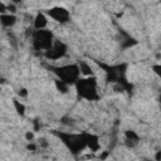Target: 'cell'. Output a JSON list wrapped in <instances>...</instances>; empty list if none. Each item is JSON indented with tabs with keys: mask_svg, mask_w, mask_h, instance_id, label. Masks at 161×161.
Masks as SVG:
<instances>
[{
	"mask_svg": "<svg viewBox=\"0 0 161 161\" xmlns=\"http://www.w3.org/2000/svg\"><path fill=\"white\" fill-rule=\"evenodd\" d=\"M78 67H79V72H81L82 74H84V76H92V74H93L91 67H90L86 62H81V63L78 64Z\"/></svg>",
	"mask_w": 161,
	"mask_h": 161,
	"instance_id": "obj_10",
	"label": "cell"
},
{
	"mask_svg": "<svg viewBox=\"0 0 161 161\" xmlns=\"http://www.w3.org/2000/svg\"><path fill=\"white\" fill-rule=\"evenodd\" d=\"M39 141H40V142H39L40 147H48V142H47V140H46V138H40Z\"/></svg>",
	"mask_w": 161,
	"mask_h": 161,
	"instance_id": "obj_19",
	"label": "cell"
},
{
	"mask_svg": "<svg viewBox=\"0 0 161 161\" xmlns=\"http://www.w3.org/2000/svg\"><path fill=\"white\" fill-rule=\"evenodd\" d=\"M0 21H2V24L5 28H10V27H13L15 24L16 18L13 14H2L0 15Z\"/></svg>",
	"mask_w": 161,
	"mask_h": 161,
	"instance_id": "obj_8",
	"label": "cell"
},
{
	"mask_svg": "<svg viewBox=\"0 0 161 161\" xmlns=\"http://www.w3.org/2000/svg\"><path fill=\"white\" fill-rule=\"evenodd\" d=\"M8 38H9L10 44H12L13 47H16V39H15L14 34H13V33H8Z\"/></svg>",
	"mask_w": 161,
	"mask_h": 161,
	"instance_id": "obj_15",
	"label": "cell"
},
{
	"mask_svg": "<svg viewBox=\"0 0 161 161\" xmlns=\"http://www.w3.org/2000/svg\"><path fill=\"white\" fill-rule=\"evenodd\" d=\"M12 2H13L14 4H19V3H21V2H23V0H12Z\"/></svg>",
	"mask_w": 161,
	"mask_h": 161,
	"instance_id": "obj_27",
	"label": "cell"
},
{
	"mask_svg": "<svg viewBox=\"0 0 161 161\" xmlns=\"http://www.w3.org/2000/svg\"><path fill=\"white\" fill-rule=\"evenodd\" d=\"M160 156H161V152H160V151H159V152H157V154H156V160H157V161H159V160H160Z\"/></svg>",
	"mask_w": 161,
	"mask_h": 161,
	"instance_id": "obj_28",
	"label": "cell"
},
{
	"mask_svg": "<svg viewBox=\"0 0 161 161\" xmlns=\"http://www.w3.org/2000/svg\"><path fill=\"white\" fill-rule=\"evenodd\" d=\"M18 94L20 96V97H27V96H28V91H27L25 88H21V90L18 92Z\"/></svg>",
	"mask_w": 161,
	"mask_h": 161,
	"instance_id": "obj_17",
	"label": "cell"
},
{
	"mask_svg": "<svg viewBox=\"0 0 161 161\" xmlns=\"http://www.w3.org/2000/svg\"><path fill=\"white\" fill-rule=\"evenodd\" d=\"M48 24V20L43 13H38L34 19V28L35 29H44Z\"/></svg>",
	"mask_w": 161,
	"mask_h": 161,
	"instance_id": "obj_9",
	"label": "cell"
},
{
	"mask_svg": "<svg viewBox=\"0 0 161 161\" xmlns=\"http://www.w3.org/2000/svg\"><path fill=\"white\" fill-rule=\"evenodd\" d=\"M56 87L57 90L60 92V93H67L68 92V84L66 82H63L60 79H57L56 81Z\"/></svg>",
	"mask_w": 161,
	"mask_h": 161,
	"instance_id": "obj_11",
	"label": "cell"
},
{
	"mask_svg": "<svg viewBox=\"0 0 161 161\" xmlns=\"http://www.w3.org/2000/svg\"><path fill=\"white\" fill-rule=\"evenodd\" d=\"M66 53H67V46L64 44V43L57 40V42H53L52 47L46 50V57L48 59L56 60V59H59V58L64 57L66 56Z\"/></svg>",
	"mask_w": 161,
	"mask_h": 161,
	"instance_id": "obj_5",
	"label": "cell"
},
{
	"mask_svg": "<svg viewBox=\"0 0 161 161\" xmlns=\"http://www.w3.org/2000/svg\"><path fill=\"white\" fill-rule=\"evenodd\" d=\"M136 44H137V40L134 39V38H131V37H127V38L122 42V47H123V48H130V47H134V46H136Z\"/></svg>",
	"mask_w": 161,
	"mask_h": 161,
	"instance_id": "obj_14",
	"label": "cell"
},
{
	"mask_svg": "<svg viewBox=\"0 0 161 161\" xmlns=\"http://www.w3.org/2000/svg\"><path fill=\"white\" fill-rule=\"evenodd\" d=\"M13 103H14L15 111L18 112V115L24 116V113H25V107H24V104H23V103H20L18 100H13Z\"/></svg>",
	"mask_w": 161,
	"mask_h": 161,
	"instance_id": "obj_12",
	"label": "cell"
},
{
	"mask_svg": "<svg viewBox=\"0 0 161 161\" xmlns=\"http://www.w3.org/2000/svg\"><path fill=\"white\" fill-rule=\"evenodd\" d=\"M54 135L60 138V140L64 142V145H66L72 151V154H74V155H77L78 152H81L82 150H84L86 147H87V146H86L83 134L73 135V134H62V132L56 131Z\"/></svg>",
	"mask_w": 161,
	"mask_h": 161,
	"instance_id": "obj_3",
	"label": "cell"
},
{
	"mask_svg": "<svg viewBox=\"0 0 161 161\" xmlns=\"http://www.w3.org/2000/svg\"><path fill=\"white\" fill-rule=\"evenodd\" d=\"M83 137H84V141H86V146L90 147L92 151H98L100 148V144H98V137L96 135H92V134H83Z\"/></svg>",
	"mask_w": 161,
	"mask_h": 161,
	"instance_id": "obj_7",
	"label": "cell"
},
{
	"mask_svg": "<svg viewBox=\"0 0 161 161\" xmlns=\"http://www.w3.org/2000/svg\"><path fill=\"white\" fill-rule=\"evenodd\" d=\"M6 10H9L10 13H15V6L14 5H8L6 6Z\"/></svg>",
	"mask_w": 161,
	"mask_h": 161,
	"instance_id": "obj_24",
	"label": "cell"
},
{
	"mask_svg": "<svg viewBox=\"0 0 161 161\" xmlns=\"http://www.w3.org/2000/svg\"><path fill=\"white\" fill-rule=\"evenodd\" d=\"M152 69H154V72L157 74V76H160V74H161V72H160V69H161V67L159 66V64H156V66H154L152 67Z\"/></svg>",
	"mask_w": 161,
	"mask_h": 161,
	"instance_id": "obj_21",
	"label": "cell"
},
{
	"mask_svg": "<svg viewBox=\"0 0 161 161\" xmlns=\"http://www.w3.org/2000/svg\"><path fill=\"white\" fill-rule=\"evenodd\" d=\"M77 88V93L79 97L87 100V101H94L98 100L97 94V79L94 77L90 78H83V79H77L74 83Z\"/></svg>",
	"mask_w": 161,
	"mask_h": 161,
	"instance_id": "obj_1",
	"label": "cell"
},
{
	"mask_svg": "<svg viewBox=\"0 0 161 161\" xmlns=\"http://www.w3.org/2000/svg\"><path fill=\"white\" fill-rule=\"evenodd\" d=\"M27 148L29 150V151H35V150H37V145L35 144H28Z\"/></svg>",
	"mask_w": 161,
	"mask_h": 161,
	"instance_id": "obj_20",
	"label": "cell"
},
{
	"mask_svg": "<svg viewBox=\"0 0 161 161\" xmlns=\"http://www.w3.org/2000/svg\"><path fill=\"white\" fill-rule=\"evenodd\" d=\"M25 138H27V141L30 142V141L34 138V134H33V132H27V134H25Z\"/></svg>",
	"mask_w": 161,
	"mask_h": 161,
	"instance_id": "obj_18",
	"label": "cell"
},
{
	"mask_svg": "<svg viewBox=\"0 0 161 161\" xmlns=\"http://www.w3.org/2000/svg\"><path fill=\"white\" fill-rule=\"evenodd\" d=\"M49 69H52L57 74L58 79L66 82L67 84L76 83L81 73L78 64H68V66H63V67H50Z\"/></svg>",
	"mask_w": 161,
	"mask_h": 161,
	"instance_id": "obj_2",
	"label": "cell"
},
{
	"mask_svg": "<svg viewBox=\"0 0 161 161\" xmlns=\"http://www.w3.org/2000/svg\"><path fill=\"white\" fill-rule=\"evenodd\" d=\"M33 47L35 50L49 49L53 44V34L52 31L46 29H38L33 31Z\"/></svg>",
	"mask_w": 161,
	"mask_h": 161,
	"instance_id": "obj_4",
	"label": "cell"
},
{
	"mask_svg": "<svg viewBox=\"0 0 161 161\" xmlns=\"http://www.w3.org/2000/svg\"><path fill=\"white\" fill-rule=\"evenodd\" d=\"M60 123L68 126V125H72L73 123V120L69 119V117H62V119H60Z\"/></svg>",
	"mask_w": 161,
	"mask_h": 161,
	"instance_id": "obj_16",
	"label": "cell"
},
{
	"mask_svg": "<svg viewBox=\"0 0 161 161\" xmlns=\"http://www.w3.org/2000/svg\"><path fill=\"white\" fill-rule=\"evenodd\" d=\"M33 123H34V131H39V128H40V125H39V121L35 119L34 121H33Z\"/></svg>",
	"mask_w": 161,
	"mask_h": 161,
	"instance_id": "obj_23",
	"label": "cell"
},
{
	"mask_svg": "<svg viewBox=\"0 0 161 161\" xmlns=\"http://www.w3.org/2000/svg\"><path fill=\"white\" fill-rule=\"evenodd\" d=\"M48 15L54 19L58 23H67L69 20V13L67 9L60 8V6H56V8H52L48 10Z\"/></svg>",
	"mask_w": 161,
	"mask_h": 161,
	"instance_id": "obj_6",
	"label": "cell"
},
{
	"mask_svg": "<svg viewBox=\"0 0 161 161\" xmlns=\"http://www.w3.org/2000/svg\"><path fill=\"white\" fill-rule=\"evenodd\" d=\"M136 144H137L136 141H131V140H126V146H127V147H134V146H135Z\"/></svg>",
	"mask_w": 161,
	"mask_h": 161,
	"instance_id": "obj_22",
	"label": "cell"
},
{
	"mask_svg": "<svg viewBox=\"0 0 161 161\" xmlns=\"http://www.w3.org/2000/svg\"><path fill=\"white\" fill-rule=\"evenodd\" d=\"M125 137H126V140H131V141H136V142L138 141V135L132 130H127L125 132Z\"/></svg>",
	"mask_w": 161,
	"mask_h": 161,
	"instance_id": "obj_13",
	"label": "cell"
},
{
	"mask_svg": "<svg viewBox=\"0 0 161 161\" xmlns=\"http://www.w3.org/2000/svg\"><path fill=\"white\" fill-rule=\"evenodd\" d=\"M5 12H6V6H5L3 3H0V13L3 14V13H5Z\"/></svg>",
	"mask_w": 161,
	"mask_h": 161,
	"instance_id": "obj_25",
	"label": "cell"
},
{
	"mask_svg": "<svg viewBox=\"0 0 161 161\" xmlns=\"http://www.w3.org/2000/svg\"><path fill=\"white\" fill-rule=\"evenodd\" d=\"M4 82H5V79H4V78H2V79H0V83H4Z\"/></svg>",
	"mask_w": 161,
	"mask_h": 161,
	"instance_id": "obj_29",
	"label": "cell"
},
{
	"mask_svg": "<svg viewBox=\"0 0 161 161\" xmlns=\"http://www.w3.org/2000/svg\"><path fill=\"white\" fill-rule=\"evenodd\" d=\"M107 156H108V152H104V154H102V155H101V160H104V159H107Z\"/></svg>",
	"mask_w": 161,
	"mask_h": 161,
	"instance_id": "obj_26",
	"label": "cell"
}]
</instances>
